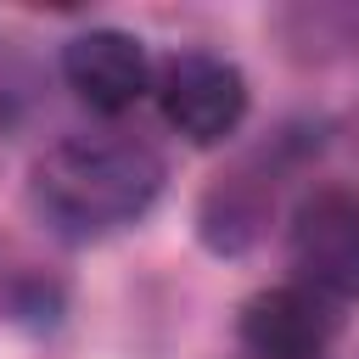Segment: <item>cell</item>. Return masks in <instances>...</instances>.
<instances>
[{"mask_svg": "<svg viewBox=\"0 0 359 359\" xmlns=\"http://www.w3.org/2000/svg\"><path fill=\"white\" fill-rule=\"evenodd\" d=\"M157 107H163V123L180 129L191 146H213V140L241 129V118H247V79L224 56L180 50L157 73Z\"/></svg>", "mask_w": 359, "mask_h": 359, "instance_id": "cell-3", "label": "cell"}, {"mask_svg": "<svg viewBox=\"0 0 359 359\" xmlns=\"http://www.w3.org/2000/svg\"><path fill=\"white\" fill-rule=\"evenodd\" d=\"M286 252L309 292H320L325 303H353L359 297V191L348 185L309 191L286 224Z\"/></svg>", "mask_w": 359, "mask_h": 359, "instance_id": "cell-2", "label": "cell"}, {"mask_svg": "<svg viewBox=\"0 0 359 359\" xmlns=\"http://www.w3.org/2000/svg\"><path fill=\"white\" fill-rule=\"evenodd\" d=\"M275 174H252V163H241L236 174H219L208 191H202V208H196V230L213 252H247L258 241V230L269 224V208H275Z\"/></svg>", "mask_w": 359, "mask_h": 359, "instance_id": "cell-6", "label": "cell"}, {"mask_svg": "<svg viewBox=\"0 0 359 359\" xmlns=\"http://www.w3.org/2000/svg\"><path fill=\"white\" fill-rule=\"evenodd\" d=\"M163 191V157L123 129L101 135H62L50 151H39L28 196L39 219L67 241H101L123 224H135Z\"/></svg>", "mask_w": 359, "mask_h": 359, "instance_id": "cell-1", "label": "cell"}, {"mask_svg": "<svg viewBox=\"0 0 359 359\" xmlns=\"http://www.w3.org/2000/svg\"><path fill=\"white\" fill-rule=\"evenodd\" d=\"M236 331L252 359H320L337 337V314L309 286H264L241 303Z\"/></svg>", "mask_w": 359, "mask_h": 359, "instance_id": "cell-4", "label": "cell"}, {"mask_svg": "<svg viewBox=\"0 0 359 359\" xmlns=\"http://www.w3.org/2000/svg\"><path fill=\"white\" fill-rule=\"evenodd\" d=\"M62 79H67V90L90 112L118 118V112H129L146 95L151 67H146V50H140L135 34H123V28H90V34H73L67 39Z\"/></svg>", "mask_w": 359, "mask_h": 359, "instance_id": "cell-5", "label": "cell"}, {"mask_svg": "<svg viewBox=\"0 0 359 359\" xmlns=\"http://www.w3.org/2000/svg\"><path fill=\"white\" fill-rule=\"evenodd\" d=\"M348 129H353V146H359V107H353V123H348Z\"/></svg>", "mask_w": 359, "mask_h": 359, "instance_id": "cell-7", "label": "cell"}]
</instances>
